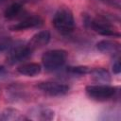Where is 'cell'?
I'll list each match as a JSON object with an SVG mask.
<instances>
[{
    "label": "cell",
    "instance_id": "1",
    "mask_svg": "<svg viewBox=\"0 0 121 121\" xmlns=\"http://www.w3.org/2000/svg\"><path fill=\"white\" fill-rule=\"evenodd\" d=\"M52 24L55 29L61 34H69L75 29V19L68 8H60L54 14Z\"/></svg>",
    "mask_w": 121,
    "mask_h": 121
},
{
    "label": "cell",
    "instance_id": "2",
    "mask_svg": "<svg viewBox=\"0 0 121 121\" xmlns=\"http://www.w3.org/2000/svg\"><path fill=\"white\" fill-rule=\"evenodd\" d=\"M87 96L96 101H106L113 98L118 93V88L109 84H94L85 87Z\"/></svg>",
    "mask_w": 121,
    "mask_h": 121
},
{
    "label": "cell",
    "instance_id": "3",
    "mask_svg": "<svg viewBox=\"0 0 121 121\" xmlns=\"http://www.w3.org/2000/svg\"><path fill=\"white\" fill-rule=\"evenodd\" d=\"M67 59V52L63 49L48 50L42 56V63L45 70L56 71L63 66Z\"/></svg>",
    "mask_w": 121,
    "mask_h": 121
},
{
    "label": "cell",
    "instance_id": "4",
    "mask_svg": "<svg viewBox=\"0 0 121 121\" xmlns=\"http://www.w3.org/2000/svg\"><path fill=\"white\" fill-rule=\"evenodd\" d=\"M85 22L87 26L99 35L106 37H120V32L104 19L87 17Z\"/></svg>",
    "mask_w": 121,
    "mask_h": 121
},
{
    "label": "cell",
    "instance_id": "5",
    "mask_svg": "<svg viewBox=\"0 0 121 121\" xmlns=\"http://www.w3.org/2000/svg\"><path fill=\"white\" fill-rule=\"evenodd\" d=\"M32 53L33 51L26 43H16L15 45L10 46L7 56V62L9 64H15L21 62L28 59L32 55Z\"/></svg>",
    "mask_w": 121,
    "mask_h": 121
},
{
    "label": "cell",
    "instance_id": "6",
    "mask_svg": "<svg viewBox=\"0 0 121 121\" xmlns=\"http://www.w3.org/2000/svg\"><path fill=\"white\" fill-rule=\"evenodd\" d=\"M36 87L43 93L50 95V96H61L68 93L69 86L55 81H43L39 82Z\"/></svg>",
    "mask_w": 121,
    "mask_h": 121
},
{
    "label": "cell",
    "instance_id": "7",
    "mask_svg": "<svg viewBox=\"0 0 121 121\" xmlns=\"http://www.w3.org/2000/svg\"><path fill=\"white\" fill-rule=\"evenodd\" d=\"M43 19L38 15H31L24 17L18 23L9 26V29L12 31H22L29 28H36L43 26Z\"/></svg>",
    "mask_w": 121,
    "mask_h": 121
},
{
    "label": "cell",
    "instance_id": "8",
    "mask_svg": "<svg viewBox=\"0 0 121 121\" xmlns=\"http://www.w3.org/2000/svg\"><path fill=\"white\" fill-rule=\"evenodd\" d=\"M50 38H51V35L48 30H42L34 34L26 43L31 48V50L34 52L36 49H39L46 45L49 43Z\"/></svg>",
    "mask_w": 121,
    "mask_h": 121
},
{
    "label": "cell",
    "instance_id": "9",
    "mask_svg": "<svg viewBox=\"0 0 121 121\" xmlns=\"http://www.w3.org/2000/svg\"><path fill=\"white\" fill-rule=\"evenodd\" d=\"M55 116L54 111L48 108L36 107L33 108L29 112L28 119L33 120H52Z\"/></svg>",
    "mask_w": 121,
    "mask_h": 121
},
{
    "label": "cell",
    "instance_id": "10",
    "mask_svg": "<svg viewBox=\"0 0 121 121\" xmlns=\"http://www.w3.org/2000/svg\"><path fill=\"white\" fill-rule=\"evenodd\" d=\"M96 49L105 54H115L120 50V43L112 40H101L96 43Z\"/></svg>",
    "mask_w": 121,
    "mask_h": 121
},
{
    "label": "cell",
    "instance_id": "11",
    "mask_svg": "<svg viewBox=\"0 0 121 121\" xmlns=\"http://www.w3.org/2000/svg\"><path fill=\"white\" fill-rule=\"evenodd\" d=\"M42 71V66L36 62H27L23 63L17 67V72L23 76L26 77H35L39 75Z\"/></svg>",
    "mask_w": 121,
    "mask_h": 121
},
{
    "label": "cell",
    "instance_id": "12",
    "mask_svg": "<svg viewBox=\"0 0 121 121\" xmlns=\"http://www.w3.org/2000/svg\"><path fill=\"white\" fill-rule=\"evenodd\" d=\"M21 121V120H28V117L25 116L23 113H21L18 110L8 108L0 112V121Z\"/></svg>",
    "mask_w": 121,
    "mask_h": 121
},
{
    "label": "cell",
    "instance_id": "13",
    "mask_svg": "<svg viewBox=\"0 0 121 121\" xmlns=\"http://www.w3.org/2000/svg\"><path fill=\"white\" fill-rule=\"evenodd\" d=\"M90 75L94 81L101 84H106L111 81V75L104 68H92Z\"/></svg>",
    "mask_w": 121,
    "mask_h": 121
},
{
    "label": "cell",
    "instance_id": "14",
    "mask_svg": "<svg viewBox=\"0 0 121 121\" xmlns=\"http://www.w3.org/2000/svg\"><path fill=\"white\" fill-rule=\"evenodd\" d=\"M23 12H24V9H23L22 4L16 2V3L11 4L10 6H9L6 9V10L4 12V16L8 20H13V19L19 17Z\"/></svg>",
    "mask_w": 121,
    "mask_h": 121
},
{
    "label": "cell",
    "instance_id": "15",
    "mask_svg": "<svg viewBox=\"0 0 121 121\" xmlns=\"http://www.w3.org/2000/svg\"><path fill=\"white\" fill-rule=\"evenodd\" d=\"M91 69L89 66L86 65H78V66H69L67 67V72L71 75H77V76H83L90 74Z\"/></svg>",
    "mask_w": 121,
    "mask_h": 121
},
{
    "label": "cell",
    "instance_id": "16",
    "mask_svg": "<svg viewBox=\"0 0 121 121\" xmlns=\"http://www.w3.org/2000/svg\"><path fill=\"white\" fill-rule=\"evenodd\" d=\"M10 45H11V41L9 38L7 37L0 38V52L7 50L8 48L10 47Z\"/></svg>",
    "mask_w": 121,
    "mask_h": 121
},
{
    "label": "cell",
    "instance_id": "17",
    "mask_svg": "<svg viewBox=\"0 0 121 121\" xmlns=\"http://www.w3.org/2000/svg\"><path fill=\"white\" fill-rule=\"evenodd\" d=\"M112 72H113V74H115V75L120 74V72H121V64H120V60H116L113 62V65H112Z\"/></svg>",
    "mask_w": 121,
    "mask_h": 121
},
{
    "label": "cell",
    "instance_id": "18",
    "mask_svg": "<svg viewBox=\"0 0 121 121\" xmlns=\"http://www.w3.org/2000/svg\"><path fill=\"white\" fill-rule=\"evenodd\" d=\"M100 1H102L103 3L108 4V5H110V6L115 7V8H117V9H119V7H120V2H119V0H100Z\"/></svg>",
    "mask_w": 121,
    "mask_h": 121
},
{
    "label": "cell",
    "instance_id": "19",
    "mask_svg": "<svg viewBox=\"0 0 121 121\" xmlns=\"http://www.w3.org/2000/svg\"><path fill=\"white\" fill-rule=\"evenodd\" d=\"M7 69H6V67L5 66H3V65H0V78H4L6 75H7Z\"/></svg>",
    "mask_w": 121,
    "mask_h": 121
},
{
    "label": "cell",
    "instance_id": "20",
    "mask_svg": "<svg viewBox=\"0 0 121 121\" xmlns=\"http://www.w3.org/2000/svg\"><path fill=\"white\" fill-rule=\"evenodd\" d=\"M24 1H26V2H37V1H41V0H24Z\"/></svg>",
    "mask_w": 121,
    "mask_h": 121
},
{
    "label": "cell",
    "instance_id": "21",
    "mask_svg": "<svg viewBox=\"0 0 121 121\" xmlns=\"http://www.w3.org/2000/svg\"><path fill=\"white\" fill-rule=\"evenodd\" d=\"M5 1H6V0H0V4H1V3H4Z\"/></svg>",
    "mask_w": 121,
    "mask_h": 121
}]
</instances>
